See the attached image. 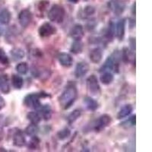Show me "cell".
<instances>
[{
    "label": "cell",
    "mask_w": 152,
    "mask_h": 152,
    "mask_svg": "<svg viewBox=\"0 0 152 152\" xmlns=\"http://www.w3.org/2000/svg\"><path fill=\"white\" fill-rule=\"evenodd\" d=\"M78 97V90L73 84H69L59 97V106L63 110L69 109L75 102Z\"/></svg>",
    "instance_id": "6da1fadb"
},
{
    "label": "cell",
    "mask_w": 152,
    "mask_h": 152,
    "mask_svg": "<svg viewBox=\"0 0 152 152\" xmlns=\"http://www.w3.org/2000/svg\"><path fill=\"white\" fill-rule=\"evenodd\" d=\"M47 97H50V95L43 93L29 94L24 98V104L28 108H31L37 110L42 105L40 102V98Z\"/></svg>",
    "instance_id": "7a4b0ae2"
},
{
    "label": "cell",
    "mask_w": 152,
    "mask_h": 152,
    "mask_svg": "<svg viewBox=\"0 0 152 152\" xmlns=\"http://www.w3.org/2000/svg\"><path fill=\"white\" fill-rule=\"evenodd\" d=\"M66 11L59 5H53L48 12V18L50 21L55 23H62L65 18Z\"/></svg>",
    "instance_id": "3957f363"
},
{
    "label": "cell",
    "mask_w": 152,
    "mask_h": 152,
    "mask_svg": "<svg viewBox=\"0 0 152 152\" xmlns=\"http://www.w3.org/2000/svg\"><path fill=\"white\" fill-rule=\"evenodd\" d=\"M87 88L89 91V93L92 96H98L100 94L101 89L100 86L99 85L98 79L94 75H91L87 78Z\"/></svg>",
    "instance_id": "277c9868"
},
{
    "label": "cell",
    "mask_w": 152,
    "mask_h": 152,
    "mask_svg": "<svg viewBox=\"0 0 152 152\" xmlns=\"http://www.w3.org/2000/svg\"><path fill=\"white\" fill-rule=\"evenodd\" d=\"M56 28L52 24L49 22L43 23L38 29V34L41 37H49L56 33Z\"/></svg>",
    "instance_id": "5b68a950"
},
{
    "label": "cell",
    "mask_w": 152,
    "mask_h": 152,
    "mask_svg": "<svg viewBox=\"0 0 152 152\" xmlns=\"http://www.w3.org/2000/svg\"><path fill=\"white\" fill-rule=\"evenodd\" d=\"M111 122H112V119H111L110 116H109L108 114H104L95 122L94 128L95 131L99 132L108 127L110 125Z\"/></svg>",
    "instance_id": "8992f818"
},
{
    "label": "cell",
    "mask_w": 152,
    "mask_h": 152,
    "mask_svg": "<svg viewBox=\"0 0 152 152\" xmlns=\"http://www.w3.org/2000/svg\"><path fill=\"white\" fill-rule=\"evenodd\" d=\"M19 24L22 28H26L29 26L32 20V13L28 9H23L18 14Z\"/></svg>",
    "instance_id": "52a82bcc"
},
{
    "label": "cell",
    "mask_w": 152,
    "mask_h": 152,
    "mask_svg": "<svg viewBox=\"0 0 152 152\" xmlns=\"http://www.w3.org/2000/svg\"><path fill=\"white\" fill-rule=\"evenodd\" d=\"M108 8L116 15H120L124 12L126 5L120 0H110L108 2Z\"/></svg>",
    "instance_id": "ba28073f"
},
{
    "label": "cell",
    "mask_w": 152,
    "mask_h": 152,
    "mask_svg": "<svg viewBox=\"0 0 152 152\" xmlns=\"http://www.w3.org/2000/svg\"><path fill=\"white\" fill-rule=\"evenodd\" d=\"M126 19L123 18L115 24V36L119 41H122L124 38L126 33Z\"/></svg>",
    "instance_id": "9c48e42d"
},
{
    "label": "cell",
    "mask_w": 152,
    "mask_h": 152,
    "mask_svg": "<svg viewBox=\"0 0 152 152\" xmlns=\"http://www.w3.org/2000/svg\"><path fill=\"white\" fill-rule=\"evenodd\" d=\"M90 69L89 65L85 62H78V64L76 65L75 69V76L76 78H83L84 76L88 72Z\"/></svg>",
    "instance_id": "30bf717a"
},
{
    "label": "cell",
    "mask_w": 152,
    "mask_h": 152,
    "mask_svg": "<svg viewBox=\"0 0 152 152\" xmlns=\"http://www.w3.org/2000/svg\"><path fill=\"white\" fill-rule=\"evenodd\" d=\"M69 34L74 40H81L85 36V30L81 24H76L72 27Z\"/></svg>",
    "instance_id": "8fae6325"
},
{
    "label": "cell",
    "mask_w": 152,
    "mask_h": 152,
    "mask_svg": "<svg viewBox=\"0 0 152 152\" xmlns=\"http://www.w3.org/2000/svg\"><path fill=\"white\" fill-rule=\"evenodd\" d=\"M59 64L65 68H70L73 64V58L67 53H60L58 55Z\"/></svg>",
    "instance_id": "7c38bea8"
},
{
    "label": "cell",
    "mask_w": 152,
    "mask_h": 152,
    "mask_svg": "<svg viewBox=\"0 0 152 152\" xmlns=\"http://www.w3.org/2000/svg\"><path fill=\"white\" fill-rule=\"evenodd\" d=\"M13 145L16 147H23L26 145V138L24 133L21 130H18L13 135Z\"/></svg>",
    "instance_id": "4fadbf2b"
},
{
    "label": "cell",
    "mask_w": 152,
    "mask_h": 152,
    "mask_svg": "<svg viewBox=\"0 0 152 152\" xmlns=\"http://www.w3.org/2000/svg\"><path fill=\"white\" fill-rule=\"evenodd\" d=\"M37 110L40 114L42 119L45 121H48L52 117V108L49 104H42Z\"/></svg>",
    "instance_id": "5bb4252c"
},
{
    "label": "cell",
    "mask_w": 152,
    "mask_h": 152,
    "mask_svg": "<svg viewBox=\"0 0 152 152\" xmlns=\"http://www.w3.org/2000/svg\"><path fill=\"white\" fill-rule=\"evenodd\" d=\"M90 59L93 63L94 64H98L100 63V61L102 60L103 58V50L100 47H96V48L93 49L91 51L90 55Z\"/></svg>",
    "instance_id": "9a60e30c"
},
{
    "label": "cell",
    "mask_w": 152,
    "mask_h": 152,
    "mask_svg": "<svg viewBox=\"0 0 152 152\" xmlns=\"http://www.w3.org/2000/svg\"><path fill=\"white\" fill-rule=\"evenodd\" d=\"M0 91L5 94H7L10 92V84L7 75H0Z\"/></svg>",
    "instance_id": "2e32d148"
},
{
    "label": "cell",
    "mask_w": 152,
    "mask_h": 152,
    "mask_svg": "<svg viewBox=\"0 0 152 152\" xmlns=\"http://www.w3.org/2000/svg\"><path fill=\"white\" fill-rule=\"evenodd\" d=\"M84 104L86 106L87 109L91 111H95L99 107L98 102L90 96H86L84 98Z\"/></svg>",
    "instance_id": "e0dca14e"
},
{
    "label": "cell",
    "mask_w": 152,
    "mask_h": 152,
    "mask_svg": "<svg viewBox=\"0 0 152 152\" xmlns=\"http://www.w3.org/2000/svg\"><path fill=\"white\" fill-rule=\"evenodd\" d=\"M133 110V107L131 104H126L122 107L120 110L119 111L117 114V119H123L124 118L127 117L129 116Z\"/></svg>",
    "instance_id": "ac0fdd59"
},
{
    "label": "cell",
    "mask_w": 152,
    "mask_h": 152,
    "mask_svg": "<svg viewBox=\"0 0 152 152\" xmlns=\"http://www.w3.org/2000/svg\"><path fill=\"white\" fill-rule=\"evenodd\" d=\"M12 19V14L8 9H4L0 11V24L7 25L10 23Z\"/></svg>",
    "instance_id": "d6986e66"
},
{
    "label": "cell",
    "mask_w": 152,
    "mask_h": 152,
    "mask_svg": "<svg viewBox=\"0 0 152 152\" xmlns=\"http://www.w3.org/2000/svg\"><path fill=\"white\" fill-rule=\"evenodd\" d=\"M100 82L103 84V85H110L114 80V76L110 72L107 71V72H103V73L101 74L100 77Z\"/></svg>",
    "instance_id": "ffe728a7"
},
{
    "label": "cell",
    "mask_w": 152,
    "mask_h": 152,
    "mask_svg": "<svg viewBox=\"0 0 152 152\" xmlns=\"http://www.w3.org/2000/svg\"><path fill=\"white\" fill-rule=\"evenodd\" d=\"M27 119L31 122V123H33V124H39L41 121V116L40 114L39 113V112H37V111H31L29 112L27 115Z\"/></svg>",
    "instance_id": "44dd1931"
},
{
    "label": "cell",
    "mask_w": 152,
    "mask_h": 152,
    "mask_svg": "<svg viewBox=\"0 0 152 152\" xmlns=\"http://www.w3.org/2000/svg\"><path fill=\"white\" fill-rule=\"evenodd\" d=\"M11 56H12V59L14 61H18L22 59L25 56V53H24V51L21 48H18V47H15V48H13L12 50H11Z\"/></svg>",
    "instance_id": "7402d4cb"
},
{
    "label": "cell",
    "mask_w": 152,
    "mask_h": 152,
    "mask_svg": "<svg viewBox=\"0 0 152 152\" xmlns=\"http://www.w3.org/2000/svg\"><path fill=\"white\" fill-rule=\"evenodd\" d=\"M83 43L81 40H75L70 47V52L73 54H79L83 51Z\"/></svg>",
    "instance_id": "603a6c76"
},
{
    "label": "cell",
    "mask_w": 152,
    "mask_h": 152,
    "mask_svg": "<svg viewBox=\"0 0 152 152\" xmlns=\"http://www.w3.org/2000/svg\"><path fill=\"white\" fill-rule=\"evenodd\" d=\"M12 84L15 89L20 90L24 85V79L18 75H13L12 77Z\"/></svg>",
    "instance_id": "cb8c5ba5"
},
{
    "label": "cell",
    "mask_w": 152,
    "mask_h": 152,
    "mask_svg": "<svg viewBox=\"0 0 152 152\" xmlns=\"http://www.w3.org/2000/svg\"><path fill=\"white\" fill-rule=\"evenodd\" d=\"M114 37H115V24L113 21H110L106 31V37L109 41H112Z\"/></svg>",
    "instance_id": "d4e9b609"
},
{
    "label": "cell",
    "mask_w": 152,
    "mask_h": 152,
    "mask_svg": "<svg viewBox=\"0 0 152 152\" xmlns=\"http://www.w3.org/2000/svg\"><path fill=\"white\" fill-rule=\"evenodd\" d=\"M81 111L79 110H75L74 111L69 114L67 117V121L69 125H72L81 116Z\"/></svg>",
    "instance_id": "484cf974"
},
{
    "label": "cell",
    "mask_w": 152,
    "mask_h": 152,
    "mask_svg": "<svg viewBox=\"0 0 152 152\" xmlns=\"http://www.w3.org/2000/svg\"><path fill=\"white\" fill-rule=\"evenodd\" d=\"M38 127L37 125L33 124V123H31L28 126H27V128L25 129V131L24 132L26 133L28 136L33 137L37 135L38 132Z\"/></svg>",
    "instance_id": "4316f807"
},
{
    "label": "cell",
    "mask_w": 152,
    "mask_h": 152,
    "mask_svg": "<svg viewBox=\"0 0 152 152\" xmlns=\"http://www.w3.org/2000/svg\"><path fill=\"white\" fill-rule=\"evenodd\" d=\"M16 71L21 75H25L28 73V70H29V66H28L27 62H20L18 64H17L15 67Z\"/></svg>",
    "instance_id": "83f0119b"
},
{
    "label": "cell",
    "mask_w": 152,
    "mask_h": 152,
    "mask_svg": "<svg viewBox=\"0 0 152 152\" xmlns=\"http://www.w3.org/2000/svg\"><path fill=\"white\" fill-rule=\"evenodd\" d=\"M71 135V131L68 128H64L57 132V137L59 140H66Z\"/></svg>",
    "instance_id": "f1b7e54d"
},
{
    "label": "cell",
    "mask_w": 152,
    "mask_h": 152,
    "mask_svg": "<svg viewBox=\"0 0 152 152\" xmlns=\"http://www.w3.org/2000/svg\"><path fill=\"white\" fill-rule=\"evenodd\" d=\"M31 141H30V142L28 143V149L30 150H36L37 148H39V145H40V139L37 138V137L35 135V136L31 137Z\"/></svg>",
    "instance_id": "f546056e"
},
{
    "label": "cell",
    "mask_w": 152,
    "mask_h": 152,
    "mask_svg": "<svg viewBox=\"0 0 152 152\" xmlns=\"http://www.w3.org/2000/svg\"><path fill=\"white\" fill-rule=\"evenodd\" d=\"M0 63L4 66H8L9 64V59L6 55L3 49L0 48Z\"/></svg>",
    "instance_id": "4dcf8cb0"
},
{
    "label": "cell",
    "mask_w": 152,
    "mask_h": 152,
    "mask_svg": "<svg viewBox=\"0 0 152 152\" xmlns=\"http://www.w3.org/2000/svg\"><path fill=\"white\" fill-rule=\"evenodd\" d=\"M121 59H123V62L125 63H128L130 60V56H129V51L128 48H123V50H122L121 53Z\"/></svg>",
    "instance_id": "1f68e13d"
},
{
    "label": "cell",
    "mask_w": 152,
    "mask_h": 152,
    "mask_svg": "<svg viewBox=\"0 0 152 152\" xmlns=\"http://www.w3.org/2000/svg\"><path fill=\"white\" fill-rule=\"evenodd\" d=\"M49 5H50V2H49L48 1H47V0H42V1H40V2L38 3V10L41 12H45L47 9V8H48Z\"/></svg>",
    "instance_id": "d6a6232c"
},
{
    "label": "cell",
    "mask_w": 152,
    "mask_h": 152,
    "mask_svg": "<svg viewBox=\"0 0 152 152\" xmlns=\"http://www.w3.org/2000/svg\"><path fill=\"white\" fill-rule=\"evenodd\" d=\"M84 12L86 15V16L93 15L95 13V8L92 5H87L84 9Z\"/></svg>",
    "instance_id": "836d02e7"
},
{
    "label": "cell",
    "mask_w": 152,
    "mask_h": 152,
    "mask_svg": "<svg viewBox=\"0 0 152 152\" xmlns=\"http://www.w3.org/2000/svg\"><path fill=\"white\" fill-rule=\"evenodd\" d=\"M130 43V47H131L132 50L133 51H135V38H131L129 40Z\"/></svg>",
    "instance_id": "e575fe53"
},
{
    "label": "cell",
    "mask_w": 152,
    "mask_h": 152,
    "mask_svg": "<svg viewBox=\"0 0 152 152\" xmlns=\"http://www.w3.org/2000/svg\"><path fill=\"white\" fill-rule=\"evenodd\" d=\"M129 122L131 126H135V124H136V115H135V114H134V115L130 118Z\"/></svg>",
    "instance_id": "d590c367"
},
{
    "label": "cell",
    "mask_w": 152,
    "mask_h": 152,
    "mask_svg": "<svg viewBox=\"0 0 152 152\" xmlns=\"http://www.w3.org/2000/svg\"><path fill=\"white\" fill-rule=\"evenodd\" d=\"M5 107V101L2 97L0 96V110H2Z\"/></svg>",
    "instance_id": "8d00e7d4"
},
{
    "label": "cell",
    "mask_w": 152,
    "mask_h": 152,
    "mask_svg": "<svg viewBox=\"0 0 152 152\" xmlns=\"http://www.w3.org/2000/svg\"><path fill=\"white\" fill-rule=\"evenodd\" d=\"M4 136H5V132H4L3 129L0 126V142L4 138Z\"/></svg>",
    "instance_id": "74e56055"
},
{
    "label": "cell",
    "mask_w": 152,
    "mask_h": 152,
    "mask_svg": "<svg viewBox=\"0 0 152 152\" xmlns=\"http://www.w3.org/2000/svg\"><path fill=\"white\" fill-rule=\"evenodd\" d=\"M129 24H130V28H135V21L133 19H129Z\"/></svg>",
    "instance_id": "f35d334b"
},
{
    "label": "cell",
    "mask_w": 152,
    "mask_h": 152,
    "mask_svg": "<svg viewBox=\"0 0 152 152\" xmlns=\"http://www.w3.org/2000/svg\"><path fill=\"white\" fill-rule=\"evenodd\" d=\"M135 6H136V4L135 2H134V4L132 5V13L134 16L135 15Z\"/></svg>",
    "instance_id": "ab89813d"
},
{
    "label": "cell",
    "mask_w": 152,
    "mask_h": 152,
    "mask_svg": "<svg viewBox=\"0 0 152 152\" xmlns=\"http://www.w3.org/2000/svg\"><path fill=\"white\" fill-rule=\"evenodd\" d=\"M69 1L70 2H72V3L76 4V3H77V2H78V1H79V0H69Z\"/></svg>",
    "instance_id": "60d3db41"
}]
</instances>
